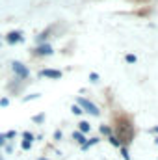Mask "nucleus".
Returning a JSON list of instances; mask_svg holds the SVG:
<instances>
[{
	"mask_svg": "<svg viewBox=\"0 0 158 160\" xmlns=\"http://www.w3.org/2000/svg\"><path fill=\"white\" fill-rule=\"evenodd\" d=\"M73 140H77L80 145H84V143H86V136H84L82 132H78V130H77V132H73Z\"/></svg>",
	"mask_w": 158,
	"mask_h": 160,
	"instance_id": "7",
	"label": "nucleus"
},
{
	"mask_svg": "<svg viewBox=\"0 0 158 160\" xmlns=\"http://www.w3.org/2000/svg\"><path fill=\"white\" fill-rule=\"evenodd\" d=\"M0 160H2V157H0Z\"/></svg>",
	"mask_w": 158,
	"mask_h": 160,
	"instance_id": "26",
	"label": "nucleus"
},
{
	"mask_svg": "<svg viewBox=\"0 0 158 160\" xmlns=\"http://www.w3.org/2000/svg\"><path fill=\"white\" fill-rule=\"evenodd\" d=\"M0 106H9V99L7 97H2L0 99Z\"/></svg>",
	"mask_w": 158,
	"mask_h": 160,
	"instance_id": "19",
	"label": "nucleus"
},
{
	"mask_svg": "<svg viewBox=\"0 0 158 160\" xmlns=\"http://www.w3.org/2000/svg\"><path fill=\"white\" fill-rule=\"evenodd\" d=\"M97 142H99V138H91L89 142H86V143L82 145V149H89V147H91V145H95Z\"/></svg>",
	"mask_w": 158,
	"mask_h": 160,
	"instance_id": "9",
	"label": "nucleus"
},
{
	"mask_svg": "<svg viewBox=\"0 0 158 160\" xmlns=\"http://www.w3.org/2000/svg\"><path fill=\"white\" fill-rule=\"evenodd\" d=\"M78 125H80V130H78V132H82V134H84V132H87V130L91 128V125H89L87 121H80Z\"/></svg>",
	"mask_w": 158,
	"mask_h": 160,
	"instance_id": "8",
	"label": "nucleus"
},
{
	"mask_svg": "<svg viewBox=\"0 0 158 160\" xmlns=\"http://www.w3.org/2000/svg\"><path fill=\"white\" fill-rule=\"evenodd\" d=\"M71 110H73V114H77V116H80V114H82V108H80L78 104H75V106H73Z\"/></svg>",
	"mask_w": 158,
	"mask_h": 160,
	"instance_id": "16",
	"label": "nucleus"
},
{
	"mask_svg": "<svg viewBox=\"0 0 158 160\" xmlns=\"http://www.w3.org/2000/svg\"><path fill=\"white\" fill-rule=\"evenodd\" d=\"M62 71H58V69H41L39 71V77L43 78H54V80H60L62 78Z\"/></svg>",
	"mask_w": 158,
	"mask_h": 160,
	"instance_id": "6",
	"label": "nucleus"
},
{
	"mask_svg": "<svg viewBox=\"0 0 158 160\" xmlns=\"http://www.w3.org/2000/svg\"><path fill=\"white\" fill-rule=\"evenodd\" d=\"M11 69H13V73L17 75V78L19 80H26L28 77H30L28 67H26L24 63H21V62H13V63H11Z\"/></svg>",
	"mask_w": 158,
	"mask_h": 160,
	"instance_id": "2",
	"label": "nucleus"
},
{
	"mask_svg": "<svg viewBox=\"0 0 158 160\" xmlns=\"http://www.w3.org/2000/svg\"><path fill=\"white\" fill-rule=\"evenodd\" d=\"M121 155H123V158H125V160H130V155H128L126 147H121Z\"/></svg>",
	"mask_w": 158,
	"mask_h": 160,
	"instance_id": "15",
	"label": "nucleus"
},
{
	"mask_svg": "<svg viewBox=\"0 0 158 160\" xmlns=\"http://www.w3.org/2000/svg\"><path fill=\"white\" fill-rule=\"evenodd\" d=\"M126 62L128 63H136V56L134 54H126Z\"/></svg>",
	"mask_w": 158,
	"mask_h": 160,
	"instance_id": "17",
	"label": "nucleus"
},
{
	"mask_svg": "<svg viewBox=\"0 0 158 160\" xmlns=\"http://www.w3.org/2000/svg\"><path fill=\"white\" fill-rule=\"evenodd\" d=\"M89 80H91V82H97V80H99V75H97V73H91V75H89Z\"/></svg>",
	"mask_w": 158,
	"mask_h": 160,
	"instance_id": "20",
	"label": "nucleus"
},
{
	"mask_svg": "<svg viewBox=\"0 0 158 160\" xmlns=\"http://www.w3.org/2000/svg\"><path fill=\"white\" fill-rule=\"evenodd\" d=\"M22 39H24V36H22L21 30L7 32V36H6V43H7V45H17V43H21Z\"/></svg>",
	"mask_w": 158,
	"mask_h": 160,
	"instance_id": "4",
	"label": "nucleus"
},
{
	"mask_svg": "<svg viewBox=\"0 0 158 160\" xmlns=\"http://www.w3.org/2000/svg\"><path fill=\"white\" fill-rule=\"evenodd\" d=\"M21 147H22L24 151H28V149L32 147V142H26V140H22V143H21Z\"/></svg>",
	"mask_w": 158,
	"mask_h": 160,
	"instance_id": "14",
	"label": "nucleus"
},
{
	"mask_svg": "<svg viewBox=\"0 0 158 160\" xmlns=\"http://www.w3.org/2000/svg\"><path fill=\"white\" fill-rule=\"evenodd\" d=\"M101 132H102V134H108V136L112 134V130H110V127H104V125L101 127Z\"/></svg>",
	"mask_w": 158,
	"mask_h": 160,
	"instance_id": "18",
	"label": "nucleus"
},
{
	"mask_svg": "<svg viewBox=\"0 0 158 160\" xmlns=\"http://www.w3.org/2000/svg\"><path fill=\"white\" fill-rule=\"evenodd\" d=\"M4 136H6V140H13L17 136V132L15 130H7V132H4Z\"/></svg>",
	"mask_w": 158,
	"mask_h": 160,
	"instance_id": "11",
	"label": "nucleus"
},
{
	"mask_svg": "<svg viewBox=\"0 0 158 160\" xmlns=\"http://www.w3.org/2000/svg\"><path fill=\"white\" fill-rule=\"evenodd\" d=\"M54 50H52V47L48 45V43H41L37 45L36 48H34V56H50Z\"/></svg>",
	"mask_w": 158,
	"mask_h": 160,
	"instance_id": "5",
	"label": "nucleus"
},
{
	"mask_svg": "<svg viewBox=\"0 0 158 160\" xmlns=\"http://www.w3.org/2000/svg\"><path fill=\"white\" fill-rule=\"evenodd\" d=\"M54 138H56V140H62V132H60V130H56V132H54Z\"/></svg>",
	"mask_w": 158,
	"mask_h": 160,
	"instance_id": "22",
	"label": "nucleus"
},
{
	"mask_svg": "<svg viewBox=\"0 0 158 160\" xmlns=\"http://www.w3.org/2000/svg\"><path fill=\"white\" fill-rule=\"evenodd\" d=\"M153 130H155V132H158V127H156V128H153Z\"/></svg>",
	"mask_w": 158,
	"mask_h": 160,
	"instance_id": "24",
	"label": "nucleus"
},
{
	"mask_svg": "<svg viewBox=\"0 0 158 160\" xmlns=\"http://www.w3.org/2000/svg\"><path fill=\"white\" fill-rule=\"evenodd\" d=\"M22 138H24L26 142H34V134H32V132H28V130H26V132H22Z\"/></svg>",
	"mask_w": 158,
	"mask_h": 160,
	"instance_id": "12",
	"label": "nucleus"
},
{
	"mask_svg": "<svg viewBox=\"0 0 158 160\" xmlns=\"http://www.w3.org/2000/svg\"><path fill=\"white\" fill-rule=\"evenodd\" d=\"M32 121H34V123H43V121H45V114H39V116H34V118H32Z\"/></svg>",
	"mask_w": 158,
	"mask_h": 160,
	"instance_id": "13",
	"label": "nucleus"
},
{
	"mask_svg": "<svg viewBox=\"0 0 158 160\" xmlns=\"http://www.w3.org/2000/svg\"><path fill=\"white\" fill-rule=\"evenodd\" d=\"M132 134H134V128L130 125V121L126 118H121L117 121V136H119V143H130L132 142Z\"/></svg>",
	"mask_w": 158,
	"mask_h": 160,
	"instance_id": "1",
	"label": "nucleus"
},
{
	"mask_svg": "<svg viewBox=\"0 0 158 160\" xmlns=\"http://www.w3.org/2000/svg\"><path fill=\"white\" fill-rule=\"evenodd\" d=\"M77 102H78V106L82 108V112L86 110V112H89L91 116H99V114H101V110H99V108H97L91 101H87V99H82V97H78V101H77Z\"/></svg>",
	"mask_w": 158,
	"mask_h": 160,
	"instance_id": "3",
	"label": "nucleus"
},
{
	"mask_svg": "<svg viewBox=\"0 0 158 160\" xmlns=\"http://www.w3.org/2000/svg\"><path fill=\"white\" fill-rule=\"evenodd\" d=\"M6 151H7V153H11V151H13V145H11V143H9V145L6 143Z\"/></svg>",
	"mask_w": 158,
	"mask_h": 160,
	"instance_id": "23",
	"label": "nucleus"
},
{
	"mask_svg": "<svg viewBox=\"0 0 158 160\" xmlns=\"http://www.w3.org/2000/svg\"><path fill=\"white\" fill-rule=\"evenodd\" d=\"M2 145H6V136H4V134H0V147H2Z\"/></svg>",
	"mask_w": 158,
	"mask_h": 160,
	"instance_id": "21",
	"label": "nucleus"
},
{
	"mask_svg": "<svg viewBox=\"0 0 158 160\" xmlns=\"http://www.w3.org/2000/svg\"><path fill=\"white\" fill-rule=\"evenodd\" d=\"M39 97V93H32V95H26L24 99H22V102H28V101H34V99H37Z\"/></svg>",
	"mask_w": 158,
	"mask_h": 160,
	"instance_id": "10",
	"label": "nucleus"
},
{
	"mask_svg": "<svg viewBox=\"0 0 158 160\" xmlns=\"http://www.w3.org/2000/svg\"><path fill=\"white\" fill-rule=\"evenodd\" d=\"M39 160H45V158H39Z\"/></svg>",
	"mask_w": 158,
	"mask_h": 160,
	"instance_id": "25",
	"label": "nucleus"
}]
</instances>
